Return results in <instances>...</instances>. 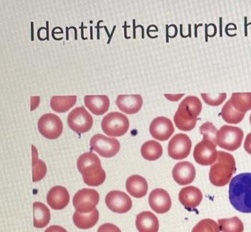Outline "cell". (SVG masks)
Returning <instances> with one entry per match:
<instances>
[{
  "mask_svg": "<svg viewBox=\"0 0 251 232\" xmlns=\"http://www.w3.org/2000/svg\"><path fill=\"white\" fill-rule=\"evenodd\" d=\"M229 200L234 208L251 213V173H241L232 178L229 185Z\"/></svg>",
  "mask_w": 251,
  "mask_h": 232,
  "instance_id": "cell-1",
  "label": "cell"
},
{
  "mask_svg": "<svg viewBox=\"0 0 251 232\" xmlns=\"http://www.w3.org/2000/svg\"><path fill=\"white\" fill-rule=\"evenodd\" d=\"M202 105L198 97L189 96L179 103L175 113L174 122L178 129L184 131L193 130L196 126Z\"/></svg>",
  "mask_w": 251,
  "mask_h": 232,
  "instance_id": "cell-2",
  "label": "cell"
},
{
  "mask_svg": "<svg viewBox=\"0 0 251 232\" xmlns=\"http://www.w3.org/2000/svg\"><path fill=\"white\" fill-rule=\"evenodd\" d=\"M77 167L83 175L85 183L89 186H99L106 180V173L102 168L100 159L92 152L82 154L77 159Z\"/></svg>",
  "mask_w": 251,
  "mask_h": 232,
  "instance_id": "cell-3",
  "label": "cell"
},
{
  "mask_svg": "<svg viewBox=\"0 0 251 232\" xmlns=\"http://www.w3.org/2000/svg\"><path fill=\"white\" fill-rule=\"evenodd\" d=\"M235 171L236 165L233 156L226 152L218 151V158L210 167L209 179L215 186H225L229 183Z\"/></svg>",
  "mask_w": 251,
  "mask_h": 232,
  "instance_id": "cell-4",
  "label": "cell"
},
{
  "mask_svg": "<svg viewBox=\"0 0 251 232\" xmlns=\"http://www.w3.org/2000/svg\"><path fill=\"white\" fill-rule=\"evenodd\" d=\"M244 132L238 127L224 125L218 131L216 145L228 151H235L241 146Z\"/></svg>",
  "mask_w": 251,
  "mask_h": 232,
  "instance_id": "cell-5",
  "label": "cell"
},
{
  "mask_svg": "<svg viewBox=\"0 0 251 232\" xmlns=\"http://www.w3.org/2000/svg\"><path fill=\"white\" fill-rule=\"evenodd\" d=\"M103 132L111 137H122L125 135L129 128L128 117L122 113L114 111L108 113L101 122Z\"/></svg>",
  "mask_w": 251,
  "mask_h": 232,
  "instance_id": "cell-6",
  "label": "cell"
},
{
  "mask_svg": "<svg viewBox=\"0 0 251 232\" xmlns=\"http://www.w3.org/2000/svg\"><path fill=\"white\" fill-rule=\"evenodd\" d=\"M90 146L92 151L97 152L99 155L106 158L114 157L120 151L119 140L100 134L93 136L90 141Z\"/></svg>",
  "mask_w": 251,
  "mask_h": 232,
  "instance_id": "cell-7",
  "label": "cell"
},
{
  "mask_svg": "<svg viewBox=\"0 0 251 232\" xmlns=\"http://www.w3.org/2000/svg\"><path fill=\"white\" fill-rule=\"evenodd\" d=\"M69 128L77 134H83L91 130L94 124L92 116L85 109L84 106L76 107L71 111L68 116Z\"/></svg>",
  "mask_w": 251,
  "mask_h": 232,
  "instance_id": "cell-8",
  "label": "cell"
},
{
  "mask_svg": "<svg viewBox=\"0 0 251 232\" xmlns=\"http://www.w3.org/2000/svg\"><path fill=\"white\" fill-rule=\"evenodd\" d=\"M99 202V193L96 190L83 188L75 193L73 204L80 213H91L96 209Z\"/></svg>",
  "mask_w": 251,
  "mask_h": 232,
  "instance_id": "cell-9",
  "label": "cell"
},
{
  "mask_svg": "<svg viewBox=\"0 0 251 232\" xmlns=\"http://www.w3.org/2000/svg\"><path fill=\"white\" fill-rule=\"evenodd\" d=\"M38 130L40 134L49 139L55 140L63 132V123L56 114L49 113L40 117L38 123Z\"/></svg>",
  "mask_w": 251,
  "mask_h": 232,
  "instance_id": "cell-10",
  "label": "cell"
},
{
  "mask_svg": "<svg viewBox=\"0 0 251 232\" xmlns=\"http://www.w3.org/2000/svg\"><path fill=\"white\" fill-rule=\"evenodd\" d=\"M216 147V144L211 140L203 138L194 149L193 157L195 162L203 166L213 165L218 155Z\"/></svg>",
  "mask_w": 251,
  "mask_h": 232,
  "instance_id": "cell-11",
  "label": "cell"
},
{
  "mask_svg": "<svg viewBox=\"0 0 251 232\" xmlns=\"http://www.w3.org/2000/svg\"><path fill=\"white\" fill-rule=\"evenodd\" d=\"M192 149V141L185 134H175L168 144V155L174 160H182L188 157Z\"/></svg>",
  "mask_w": 251,
  "mask_h": 232,
  "instance_id": "cell-12",
  "label": "cell"
},
{
  "mask_svg": "<svg viewBox=\"0 0 251 232\" xmlns=\"http://www.w3.org/2000/svg\"><path fill=\"white\" fill-rule=\"evenodd\" d=\"M106 204L107 207L114 213H125L132 208V201L131 198L120 191H112L106 195Z\"/></svg>",
  "mask_w": 251,
  "mask_h": 232,
  "instance_id": "cell-13",
  "label": "cell"
},
{
  "mask_svg": "<svg viewBox=\"0 0 251 232\" xmlns=\"http://www.w3.org/2000/svg\"><path fill=\"white\" fill-rule=\"evenodd\" d=\"M150 131L151 135L156 140L166 141L174 133V125L170 119L164 117H158L151 122Z\"/></svg>",
  "mask_w": 251,
  "mask_h": 232,
  "instance_id": "cell-14",
  "label": "cell"
},
{
  "mask_svg": "<svg viewBox=\"0 0 251 232\" xmlns=\"http://www.w3.org/2000/svg\"><path fill=\"white\" fill-rule=\"evenodd\" d=\"M149 204L153 211L162 214L170 211L172 200L168 192L162 188H156L150 193Z\"/></svg>",
  "mask_w": 251,
  "mask_h": 232,
  "instance_id": "cell-15",
  "label": "cell"
},
{
  "mask_svg": "<svg viewBox=\"0 0 251 232\" xmlns=\"http://www.w3.org/2000/svg\"><path fill=\"white\" fill-rule=\"evenodd\" d=\"M173 176L175 181L179 185H188L195 180L196 170L191 162H179L173 168Z\"/></svg>",
  "mask_w": 251,
  "mask_h": 232,
  "instance_id": "cell-16",
  "label": "cell"
},
{
  "mask_svg": "<svg viewBox=\"0 0 251 232\" xmlns=\"http://www.w3.org/2000/svg\"><path fill=\"white\" fill-rule=\"evenodd\" d=\"M69 202V193L65 187L56 185L51 188L48 193L47 202L52 209H63L67 206Z\"/></svg>",
  "mask_w": 251,
  "mask_h": 232,
  "instance_id": "cell-17",
  "label": "cell"
},
{
  "mask_svg": "<svg viewBox=\"0 0 251 232\" xmlns=\"http://www.w3.org/2000/svg\"><path fill=\"white\" fill-rule=\"evenodd\" d=\"M118 108L127 114H134L139 112L143 104L142 96L119 95L116 100Z\"/></svg>",
  "mask_w": 251,
  "mask_h": 232,
  "instance_id": "cell-18",
  "label": "cell"
},
{
  "mask_svg": "<svg viewBox=\"0 0 251 232\" xmlns=\"http://www.w3.org/2000/svg\"><path fill=\"white\" fill-rule=\"evenodd\" d=\"M202 193L195 186H187L182 188L179 193V201L187 209H193L202 202Z\"/></svg>",
  "mask_w": 251,
  "mask_h": 232,
  "instance_id": "cell-19",
  "label": "cell"
},
{
  "mask_svg": "<svg viewBox=\"0 0 251 232\" xmlns=\"http://www.w3.org/2000/svg\"><path fill=\"white\" fill-rule=\"evenodd\" d=\"M85 106L95 115L104 114L109 109L110 100L106 95H88L84 97Z\"/></svg>",
  "mask_w": 251,
  "mask_h": 232,
  "instance_id": "cell-20",
  "label": "cell"
},
{
  "mask_svg": "<svg viewBox=\"0 0 251 232\" xmlns=\"http://www.w3.org/2000/svg\"><path fill=\"white\" fill-rule=\"evenodd\" d=\"M136 227L139 232H158L159 220L151 212L143 211L136 216Z\"/></svg>",
  "mask_w": 251,
  "mask_h": 232,
  "instance_id": "cell-21",
  "label": "cell"
},
{
  "mask_svg": "<svg viewBox=\"0 0 251 232\" xmlns=\"http://www.w3.org/2000/svg\"><path fill=\"white\" fill-rule=\"evenodd\" d=\"M126 188L127 192L133 197L141 199L147 195L148 191V183L142 176L134 175L127 179Z\"/></svg>",
  "mask_w": 251,
  "mask_h": 232,
  "instance_id": "cell-22",
  "label": "cell"
},
{
  "mask_svg": "<svg viewBox=\"0 0 251 232\" xmlns=\"http://www.w3.org/2000/svg\"><path fill=\"white\" fill-rule=\"evenodd\" d=\"M99 219V213L97 208L88 213H80L75 211L73 216L74 224L80 230L92 228L97 224Z\"/></svg>",
  "mask_w": 251,
  "mask_h": 232,
  "instance_id": "cell-23",
  "label": "cell"
},
{
  "mask_svg": "<svg viewBox=\"0 0 251 232\" xmlns=\"http://www.w3.org/2000/svg\"><path fill=\"white\" fill-rule=\"evenodd\" d=\"M34 227L42 229L46 227L50 221V212L49 208L43 203L33 204Z\"/></svg>",
  "mask_w": 251,
  "mask_h": 232,
  "instance_id": "cell-24",
  "label": "cell"
},
{
  "mask_svg": "<svg viewBox=\"0 0 251 232\" xmlns=\"http://www.w3.org/2000/svg\"><path fill=\"white\" fill-rule=\"evenodd\" d=\"M76 102V96H54L50 100V106L56 112L64 113L71 109Z\"/></svg>",
  "mask_w": 251,
  "mask_h": 232,
  "instance_id": "cell-25",
  "label": "cell"
},
{
  "mask_svg": "<svg viewBox=\"0 0 251 232\" xmlns=\"http://www.w3.org/2000/svg\"><path fill=\"white\" fill-rule=\"evenodd\" d=\"M163 148L159 142L149 140L142 145L141 154L145 160L154 161L162 157Z\"/></svg>",
  "mask_w": 251,
  "mask_h": 232,
  "instance_id": "cell-26",
  "label": "cell"
},
{
  "mask_svg": "<svg viewBox=\"0 0 251 232\" xmlns=\"http://www.w3.org/2000/svg\"><path fill=\"white\" fill-rule=\"evenodd\" d=\"M230 102L237 111L246 114L251 109V92L233 93Z\"/></svg>",
  "mask_w": 251,
  "mask_h": 232,
  "instance_id": "cell-27",
  "label": "cell"
},
{
  "mask_svg": "<svg viewBox=\"0 0 251 232\" xmlns=\"http://www.w3.org/2000/svg\"><path fill=\"white\" fill-rule=\"evenodd\" d=\"M245 113L240 112L237 111L232 106L230 100L226 102L221 110V115L223 120L228 124L236 125L240 123L245 117Z\"/></svg>",
  "mask_w": 251,
  "mask_h": 232,
  "instance_id": "cell-28",
  "label": "cell"
},
{
  "mask_svg": "<svg viewBox=\"0 0 251 232\" xmlns=\"http://www.w3.org/2000/svg\"><path fill=\"white\" fill-rule=\"evenodd\" d=\"M32 180L33 182H38L44 179L47 173V167L46 164L42 160H39L38 157V151L36 148L32 145Z\"/></svg>",
  "mask_w": 251,
  "mask_h": 232,
  "instance_id": "cell-29",
  "label": "cell"
},
{
  "mask_svg": "<svg viewBox=\"0 0 251 232\" xmlns=\"http://www.w3.org/2000/svg\"><path fill=\"white\" fill-rule=\"evenodd\" d=\"M220 230L223 232H243L244 225L241 219L237 216L230 219H222L218 220Z\"/></svg>",
  "mask_w": 251,
  "mask_h": 232,
  "instance_id": "cell-30",
  "label": "cell"
},
{
  "mask_svg": "<svg viewBox=\"0 0 251 232\" xmlns=\"http://www.w3.org/2000/svg\"><path fill=\"white\" fill-rule=\"evenodd\" d=\"M218 223L213 219H206L201 220L194 227L192 232H220Z\"/></svg>",
  "mask_w": 251,
  "mask_h": 232,
  "instance_id": "cell-31",
  "label": "cell"
},
{
  "mask_svg": "<svg viewBox=\"0 0 251 232\" xmlns=\"http://www.w3.org/2000/svg\"><path fill=\"white\" fill-rule=\"evenodd\" d=\"M203 101L210 106H218L222 104L225 100L227 98L226 93H221V94H201Z\"/></svg>",
  "mask_w": 251,
  "mask_h": 232,
  "instance_id": "cell-32",
  "label": "cell"
},
{
  "mask_svg": "<svg viewBox=\"0 0 251 232\" xmlns=\"http://www.w3.org/2000/svg\"><path fill=\"white\" fill-rule=\"evenodd\" d=\"M200 132L202 134L203 138L211 140L214 143L216 144V136L218 129L214 126L212 122H207L203 124L200 128Z\"/></svg>",
  "mask_w": 251,
  "mask_h": 232,
  "instance_id": "cell-33",
  "label": "cell"
},
{
  "mask_svg": "<svg viewBox=\"0 0 251 232\" xmlns=\"http://www.w3.org/2000/svg\"><path fill=\"white\" fill-rule=\"evenodd\" d=\"M98 232H122L120 229L112 224H104L99 227Z\"/></svg>",
  "mask_w": 251,
  "mask_h": 232,
  "instance_id": "cell-34",
  "label": "cell"
},
{
  "mask_svg": "<svg viewBox=\"0 0 251 232\" xmlns=\"http://www.w3.org/2000/svg\"><path fill=\"white\" fill-rule=\"evenodd\" d=\"M244 149L249 154L251 155V132L248 134L245 140Z\"/></svg>",
  "mask_w": 251,
  "mask_h": 232,
  "instance_id": "cell-35",
  "label": "cell"
},
{
  "mask_svg": "<svg viewBox=\"0 0 251 232\" xmlns=\"http://www.w3.org/2000/svg\"><path fill=\"white\" fill-rule=\"evenodd\" d=\"M45 232H68L63 227H60V226H50L49 227Z\"/></svg>",
  "mask_w": 251,
  "mask_h": 232,
  "instance_id": "cell-36",
  "label": "cell"
},
{
  "mask_svg": "<svg viewBox=\"0 0 251 232\" xmlns=\"http://www.w3.org/2000/svg\"><path fill=\"white\" fill-rule=\"evenodd\" d=\"M166 98L168 99L170 101L176 102L178 100H180L182 97H183L184 94H179V95H168V94H164Z\"/></svg>",
  "mask_w": 251,
  "mask_h": 232,
  "instance_id": "cell-37",
  "label": "cell"
},
{
  "mask_svg": "<svg viewBox=\"0 0 251 232\" xmlns=\"http://www.w3.org/2000/svg\"><path fill=\"white\" fill-rule=\"evenodd\" d=\"M250 122H251V116H250Z\"/></svg>",
  "mask_w": 251,
  "mask_h": 232,
  "instance_id": "cell-38",
  "label": "cell"
}]
</instances>
